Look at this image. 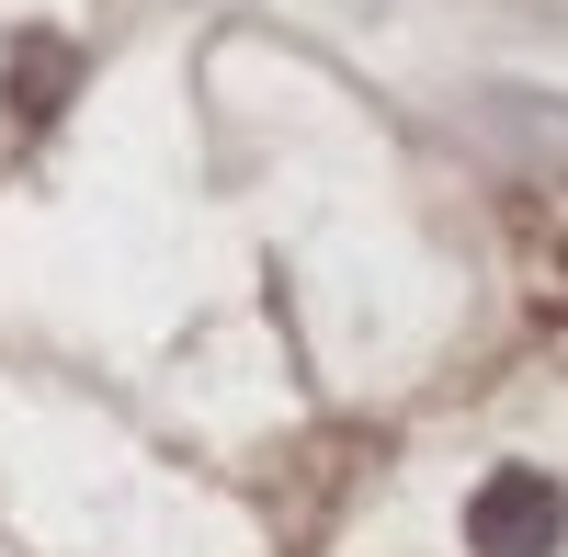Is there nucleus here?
<instances>
[{
    "label": "nucleus",
    "mask_w": 568,
    "mask_h": 557,
    "mask_svg": "<svg viewBox=\"0 0 568 557\" xmlns=\"http://www.w3.org/2000/svg\"><path fill=\"white\" fill-rule=\"evenodd\" d=\"M568 535V489L546 467H489L478 500H466V546L478 557H557Z\"/></svg>",
    "instance_id": "f257e3e1"
},
{
    "label": "nucleus",
    "mask_w": 568,
    "mask_h": 557,
    "mask_svg": "<svg viewBox=\"0 0 568 557\" xmlns=\"http://www.w3.org/2000/svg\"><path fill=\"white\" fill-rule=\"evenodd\" d=\"M478 114H489V136H500L511 160H535V171L568 182V103H546V91H489Z\"/></svg>",
    "instance_id": "f03ea898"
},
{
    "label": "nucleus",
    "mask_w": 568,
    "mask_h": 557,
    "mask_svg": "<svg viewBox=\"0 0 568 557\" xmlns=\"http://www.w3.org/2000/svg\"><path fill=\"white\" fill-rule=\"evenodd\" d=\"M69 69H80V58H69L58 34H23V45H12V114H58V103H69Z\"/></svg>",
    "instance_id": "7ed1b4c3"
}]
</instances>
